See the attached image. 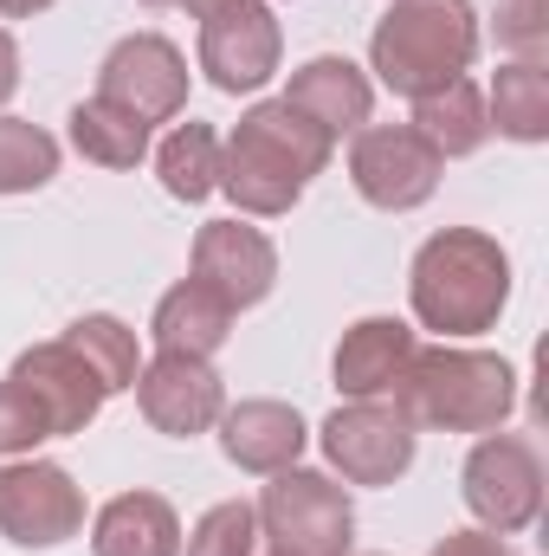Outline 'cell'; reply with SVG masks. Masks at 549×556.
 Wrapping results in <instances>:
<instances>
[{
  "label": "cell",
  "instance_id": "9",
  "mask_svg": "<svg viewBox=\"0 0 549 556\" xmlns=\"http://www.w3.org/2000/svg\"><path fill=\"white\" fill-rule=\"evenodd\" d=\"M201 72L214 91L227 98H253L266 91L284 65V26H278L272 0H233L220 13L201 20Z\"/></svg>",
  "mask_w": 549,
  "mask_h": 556
},
{
  "label": "cell",
  "instance_id": "3",
  "mask_svg": "<svg viewBox=\"0 0 549 556\" xmlns=\"http://www.w3.org/2000/svg\"><path fill=\"white\" fill-rule=\"evenodd\" d=\"M388 402L426 433H498L518 408V369L498 350L433 343L413 350L408 376Z\"/></svg>",
  "mask_w": 549,
  "mask_h": 556
},
{
  "label": "cell",
  "instance_id": "21",
  "mask_svg": "<svg viewBox=\"0 0 549 556\" xmlns=\"http://www.w3.org/2000/svg\"><path fill=\"white\" fill-rule=\"evenodd\" d=\"M65 137L72 149L85 155V162H98V168H137L142 155L155 149V130L130 117V111H117V104H104V98H85V104H72V117H65Z\"/></svg>",
  "mask_w": 549,
  "mask_h": 556
},
{
  "label": "cell",
  "instance_id": "10",
  "mask_svg": "<svg viewBox=\"0 0 549 556\" xmlns=\"http://www.w3.org/2000/svg\"><path fill=\"white\" fill-rule=\"evenodd\" d=\"M446 162L426 149V137L413 124H362L349 142V181L369 207L382 214H413L439 194Z\"/></svg>",
  "mask_w": 549,
  "mask_h": 556
},
{
  "label": "cell",
  "instance_id": "20",
  "mask_svg": "<svg viewBox=\"0 0 549 556\" xmlns=\"http://www.w3.org/2000/svg\"><path fill=\"white\" fill-rule=\"evenodd\" d=\"M413 130L426 137V149L439 162H459V155H478L491 137V117H485V91L472 78H452L426 98H413Z\"/></svg>",
  "mask_w": 549,
  "mask_h": 556
},
{
  "label": "cell",
  "instance_id": "30",
  "mask_svg": "<svg viewBox=\"0 0 549 556\" xmlns=\"http://www.w3.org/2000/svg\"><path fill=\"white\" fill-rule=\"evenodd\" d=\"M52 0H0V20H33V13H46Z\"/></svg>",
  "mask_w": 549,
  "mask_h": 556
},
{
  "label": "cell",
  "instance_id": "6",
  "mask_svg": "<svg viewBox=\"0 0 549 556\" xmlns=\"http://www.w3.org/2000/svg\"><path fill=\"white\" fill-rule=\"evenodd\" d=\"M459 492H465V511L478 518V531L518 538L544 518V453L524 433H505V427L478 433V446L465 453Z\"/></svg>",
  "mask_w": 549,
  "mask_h": 556
},
{
  "label": "cell",
  "instance_id": "15",
  "mask_svg": "<svg viewBox=\"0 0 549 556\" xmlns=\"http://www.w3.org/2000/svg\"><path fill=\"white\" fill-rule=\"evenodd\" d=\"M413 350H420V337L401 317H356L330 356V382L343 402H388L408 376Z\"/></svg>",
  "mask_w": 549,
  "mask_h": 556
},
{
  "label": "cell",
  "instance_id": "4",
  "mask_svg": "<svg viewBox=\"0 0 549 556\" xmlns=\"http://www.w3.org/2000/svg\"><path fill=\"white\" fill-rule=\"evenodd\" d=\"M478 59V7L472 0H388L369 33V72L395 98H426L465 78Z\"/></svg>",
  "mask_w": 549,
  "mask_h": 556
},
{
  "label": "cell",
  "instance_id": "11",
  "mask_svg": "<svg viewBox=\"0 0 549 556\" xmlns=\"http://www.w3.org/2000/svg\"><path fill=\"white\" fill-rule=\"evenodd\" d=\"M188 59H181V46L175 39H162V33H130V39H117L111 52H104V65H98V98L104 104H117V111H130L142 117L149 130L155 124H175L181 111H188Z\"/></svg>",
  "mask_w": 549,
  "mask_h": 556
},
{
  "label": "cell",
  "instance_id": "22",
  "mask_svg": "<svg viewBox=\"0 0 549 556\" xmlns=\"http://www.w3.org/2000/svg\"><path fill=\"white\" fill-rule=\"evenodd\" d=\"M485 117L491 130L511 142H549V72L544 65H498L491 72V91H485Z\"/></svg>",
  "mask_w": 549,
  "mask_h": 556
},
{
  "label": "cell",
  "instance_id": "8",
  "mask_svg": "<svg viewBox=\"0 0 549 556\" xmlns=\"http://www.w3.org/2000/svg\"><path fill=\"white\" fill-rule=\"evenodd\" d=\"M85 531V485L59 459H7L0 466V538L13 551H59Z\"/></svg>",
  "mask_w": 549,
  "mask_h": 556
},
{
  "label": "cell",
  "instance_id": "7",
  "mask_svg": "<svg viewBox=\"0 0 549 556\" xmlns=\"http://www.w3.org/2000/svg\"><path fill=\"white\" fill-rule=\"evenodd\" d=\"M323 466L343 485H395L408 479L413 453H420V427L395 402H343L336 415L317 427Z\"/></svg>",
  "mask_w": 549,
  "mask_h": 556
},
{
  "label": "cell",
  "instance_id": "23",
  "mask_svg": "<svg viewBox=\"0 0 549 556\" xmlns=\"http://www.w3.org/2000/svg\"><path fill=\"white\" fill-rule=\"evenodd\" d=\"M155 175H162V194L168 201H207L220 188V137L207 124H175L168 137L155 142Z\"/></svg>",
  "mask_w": 549,
  "mask_h": 556
},
{
  "label": "cell",
  "instance_id": "2",
  "mask_svg": "<svg viewBox=\"0 0 549 556\" xmlns=\"http://www.w3.org/2000/svg\"><path fill=\"white\" fill-rule=\"evenodd\" d=\"M408 304L413 324L439 343L485 337L511 304V253L478 227H439L420 240L408 266Z\"/></svg>",
  "mask_w": 549,
  "mask_h": 556
},
{
  "label": "cell",
  "instance_id": "25",
  "mask_svg": "<svg viewBox=\"0 0 549 556\" xmlns=\"http://www.w3.org/2000/svg\"><path fill=\"white\" fill-rule=\"evenodd\" d=\"M59 175V137L0 111V194H39Z\"/></svg>",
  "mask_w": 549,
  "mask_h": 556
},
{
  "label": "cell",
  "instance_id": "29",
  "mask_svg": "<svg viewBox=\"0 0 549 556\" xmlns=\"http://www.w3.org/2000/svg\"><path fill=\"white\" fill-rule=\"evenodd\" d=\"M20 91V39L0 26V111H7V98Z\"/></svg>",
  "mask_w": 549,
  "mask_h": 556
},
{
  "label": "cell",
  "instance_id": "33",
  "mask_svg": "<svg viewBox=\"0 0 549 556\" xmlns=\"http://www.w3.org/2000/svg\"><path fill=\"white\" fill-rule=\"evenodd\" d=\"M272 556H284V551H272Z\"/></svg>",
  "mask_w": 549,
  "mask_h": 556
},
{
  "label": "cell",
  "instance_id": "28",
  "mask_svg": "<svg viewBox=\"0 0 549 556\" xmlns=\"http://www.w3.org/2000/svg\"><path fill=\"white\" fill-rule=\"evenodd\" d=\"M426 556H511V544L498 531H446Z\"/></svg>",
  "mask_w": 549,
  "mask_h": 556
},
{
  "label": "cell",
  "instance_id": "18",
  "mask_svg": "<svg viewBox=\"0 0 549 556\" xmlns=\"http://www.w3.org/2000/svg\"><path fill=\"white\" fill-rule=\"evenodd\" d=\"M233 304L227 298H214L201 278H181V285H168L162 298H155V317H149V337H155V350L162 356H207L214 363V350L233 337Z\"/></svg>",
  "mask_w": 549,
  "mask_h": 556
},
{
  "label": "cell",
  "instance_id": "16",
  "mask_svg": "<svg viewBox=\"0 0 549 556\" xmlns=\"http://www.w3.org/2000/svg\"><path fill=\"white\" fill-rule=\"evenodd\" d=\"M220 453H227V466H240V472H253V479H272L284 466H297L304 459V446H310V427L304 415L291 408V402H233V408H220Z\"/></svg>",
  "mask_w": 549,
  "mask_h": 556
},
{
  "label": "cell",
  "instance_id": "5",
  "mask_svg": "<svg viewBox=\"0 0 549 556\" xmlns=\"http://www.w3.org/2000/svg\"><path fill=\"white\" fill-rule=\"evenodd\" d=\"M259 538H272L284 556H349L356 551V505L330 472L310 466H284L253 505Z\"/></svg>",
  "mask_w": 549,
  "mask_h": 556
},
{
  "label": "cell",
  "instance_id": "14",
  "mask_svg": "<svg viewBox=\"0 0 549 556\" xmlns=\"http://www.w3.org/2000/svg\"><path fill=\"white\" fill-rule=\"evenodd\" d=\"M137 408L155 433L194 440V433H207L220 420L227 382H220V369L207 356H162L155 350V363H142V376H137Z\"/></svg>",
  "mask_w": 549,
  "mask_h": 556
},
{
  "label": "cell",
  "instance_id": "12",
  "mask_svg": "<svg viewBox=\"0 0 549 556\" xmlns=\"http://www.w3.org/2000/svg\"><path fill=\"white\" fill-rule=\"evenodd\" d=\"M7 382L33 402V415H39V427H46V440H72V433H85L91 420L104 415V402H111L104 382L85 369V356H78L65 337L20 350L13 369H7Z\"/></svg>",
  "mask_w": 549,
  "mask_h": 556
},
{
  "label": "cell",
  "instance_id": "17",
  "mask_svg": "<svg viewBox=\"0 0 549 556\" xmlns=\"http://www.w3.org/2000/svg\"><path fill=\"white\" fill-rule=\"evenodd\" d=\"M284 104L304 111L323 137H356L369 124V111H375V78L343 52H317V59H304L291 72Z\"/></svg>",
  "mask_w": 549,
  "mask_h": 556
},
{
  "label": "cell",
  "instance_id": "19",
  "mask_svg": "<svg viewBox=\"0 0 549 556\" xmlns=\"http://www.w3.org/2000/svg\"><path fill=\"white\" fill-rule=\"evenodd\" d=\"M91 556H181V518L162 492H117L91 518Z\"/></svg>",
  "mask_w": 549,
  "mask_h": 556
},
{
  "label": "cell",
  "instance_id": "26",
  "mask_svg": "<svg viewBox=\"0 0 549 556\" xmlns=\"http://www.w3.org/2000/svg\"><path fill=\"white\" fill-rule=\"evenodd\" d=\"M259 551V518L246 498H227L214 511H201L194 531H181V556H253Z\"/></svg>",
  "mask_w": 549,
  "mask_h": 556
},
{
  "label": "cell",
  "instance_id": "24",
  "mask_svg": "<svg viewBox=\"0 0 549 556\" xmlns=\"http://www.w3.org/2000/svg\"><path fill=\"white\" fill-rule=\"evenodd\" d=\"M65 343L85 356V369L104 382V395H124V389H137L142 350H137V330H130L124 317H111V311H91V317H78V324L65 330Z\"/></svg>",
  "mask_w": 549,
  "mask_h": 556
},
{
  "label": "cell",
  "instance_id": "32",
  "mask_svg": "<svg viewBox=\"0 0 549 556\" xmlns=\"http://www.w3.org/2000/svg\"><path fill=\"white\" fill-rule=\"evenodd\" d=\"M142 7H168V0H142Z\"/></svg>",
  "mask_w": 549,
  "mask_h": 556
},
{
  "label": "cell",
  "instance_id": "31",
  "mask_svg": "<svg viewBox=\"0 0 549 556\" xmlns=\"http://www.w3.org/2000/svg\"><path fill=\"white\" fill-rule=\"evenodd\" d=\"M220 7H233V0H188V13H194V20H207V13H220Z\"/></svg>",
  "mask_w": 549,
  "mask_h": 556
},
{
  "label": "cell",
  "instance_id": "1",
  "mask_svg": "<svg viewBox=\"0 0 549 556\" xmlns=\"http://www.w3.org/2000/svg\"><path fill=\"white\" fill-rule=\"evenodd\" d=\"M330 155H336V137H323L284 98L253 104L233 124V137H220V194L246 220H278L304 201V188L330 168Z\"/></svg>",
  "mask_w": 549,
  "mask_h": 556
},
{
  "label": "cell",
  "instance_id": "27",
  "mask_svg": "<svg viewBox=\"0 0 549 556\" xmlns=\"http://www.w3.org/2000/svg\"><path fill=\"white\" fill-rule=\"evenodd\" d=\"M498 46L524 65H544L549 52V0H498Z\"/></svg>",
  "mask_w": 549,
  "mask_h": 556
},
{
  "label": "cell",
  "instance_id": "13",
  "mask_svg": "<svg viewBox=\"0 0 549 556\" xmlns=\"http://www.w3.org/2000/svg\"><path fill=\"white\" fill-rule=\"evenodd\" d=\"M188 278H201L214 298H227L233 311H253L266 304L278 285V247L253 227V220H207L194 233V253H188Z\"/></svg>",
  "mask_w": 549,
  "mask_h": 556
}]
</instances>
